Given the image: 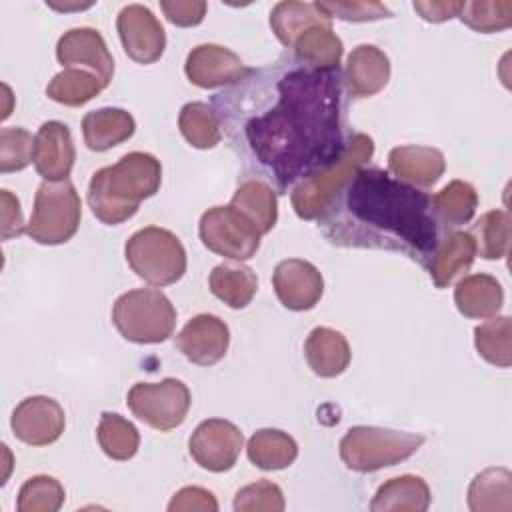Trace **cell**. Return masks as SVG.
I'll list each match as a JSON object with an SVG mask.
<instances>
[{
    "label": "cell",
    "mask_w": 512,
    "mask_h": 512,
    "mask_svg": "<svg viewBox=\"0 0 512 512\" xmlns=\"http://www.w3.org/2000/svg\"><path fill=\"white\" fill-rule=\"evenodd\" d=\"M342 88L340 68L320 70L286 54L248 68L212 108L244 164L284 194L344 150Z\"/></svg>",
    "instance_id": "cell-1"
},
{
    "label": "cell",
    "mask_w": 512,
    "mask_h": 512,
    "mask_svg": "<svg viewBox=\"0 0 512 512\" xmlns=\"http://www.w3.org/2000/svg\"><path fill=\"white\" fill-rule=\"evenodd\" d=\"M318 228L334 246L402 252L424 268L440 242L430 196L382 168H360Z\"/></svg>",
    "instance_id": "cell-2"
},
{
    "label": "cell",
    "mask_w": 512,
    "mask_h": 512,
    "mask_svg": "<svg viewBox=\"0 0 512 512\" xmlns=\"http://www.w3.org/2000/svg\"><path fill=\"white\" fill-rule=\"evenodd\" d=\"M162 166L148 152H128L116 164L96 170L88 184V206L108 226L132 218L142 200L160 190Z\"/></svg>",
    "instance_id": "cell-3"
},
{
    "label": "cell",
    "mask_w": 512,
    "mask_h": 512,
    "mask_svg": "<svg viewBox=\"0 0 512 512\" xmlns=\"http://www.w3.org/2000/svg\"><path fill=\"white\" fill-rule=\"evenodd\" d=\"M372 154L374 140L368 134H350L344 150L332 162L318 168L292 188L290 202L296 216L302 220H318L340 190L356 176L360 168H364Z\"/></svg>",
    "instance_id": "cell-4"
},
{
    "label": "cell",
    "mask_w": 512,
    "mask_h": 512,
    "mask_svg": "<svg viewBox=\"0 0 512 512\" xmlns=\"http://www.w3.org/2000/svg\"><path fill=\"white\" fill-rule=\"evenodd\" d=\"M116 330L134 344H158L172 336L176 310L166 294L156 288L128 290L112 306Z\"/></svg>",
    "instance_id": "cell-5"
},
{
    "label": "cell",
    "mask_w": 512,
    "mask_h": 512,
    "mask_svg": "<svg viewBox=\"0 0 512 512\" xmlns=\"http://www.w3.org/2000/svg\"><path fill=\"white\" fill-rule=\"evenodd\" d=\"M422 444V434L376 426H352L340 440V458L354 472H376L408 460Z\"/></svg>",
    "instance_id": "cell-6"
},
{
    "label": "cell",
    "mask_w": 512,
    "mask_h": 512,
    "mask_svg": "<svg viewBox=\"0 0 512 512\" xmlns=\"http://www.w3.org/2000/svg\"><path fill=\"white\" fill-rule=\"evenodd\" d=\"M132 272L152 286L178 282L186 272V250L180 238L160 226H146L134 232L124 246Z\"/></svg>",
    "instance_id": "cell-7"
},
{
    "label": "cell",
    "mask_w": 512,
    "mask_h": 512,
    "mask_svg": "<svg viewBox=\"0 0 512 512\" xmlns=\"http://www.w3.org/2000/svg\"><path fill=\"white\" fill-rule=\"evenodd\" d=\"M82 202L70 180H44L34 196V208L26 234L46 246L68 242L80 226Z\"/></svg>",
    "instance_id": "cell-8"
},
{
    "label": "cell",
    "mask_w": 512,
    "mask_h": 512,
    "mask_svg": "<svg viewBox=\"0 0 512 512\" xmlns=\"http://www.w3.org/2000/svg\"><path fill=\"white\" fill-rule=\"evenodd\" d=\"M190 402L192 396L188 386L176 378L138 382L126 396V404L132 414L160 432L178 428L190 410Z\"/></svg>",
    "instance_id": "cell-9"
},
{
    "label": "cell",
    "mask_w": 512,
    "mask_h": 512,
    "mask_svg": "<svg viewBox=\"0 0 512 512\" xmlns=\"http://www.w3.org/2000/svg\"><path fill=\"white\" fill-rule=\"evenodd\" d=\"M202 244L224 258L248 260L260 248V230L232 204L208 208L198 226Z\"/></svg>",
    "instance_id": "cell-10"
},
{
    "label": "cell",
    "mask_w": 512,
    "mask_h": 512,
    "mask_svg": "<svg viewBox=\"0 0 512 512\" xmlns=\"http://www.w3.org/2000/svg\"><path fill=\"white\" fill-rule=\"evenodd\" d=\"M244 446V436L230 420L208 418L196 426L188 450L198 466L208 472L230 470Z\"/></svg>",
    "instance_id": "cell-11"
},
{
    "label": "cell",
    "mask_w": 512,
    "mask_h": 512,
    "mask_svg": "<svg viewBox=\"0 0 512 512\" xmlns=\"http://www.w3.org/2000/svg\"><path fill=\"white\" fill-rule=\"evenodd\" d=\"M116 28L124 52L134 62L152 64L164 54L166 32L150 8L142 4L124 6L118 14Z\"/></svg>",
    "instance_id": "cell-12"
},
{
    "label": "cell",
    "mask_w": 512,
    "mask_h": 512,
    "mask_svg": "<svg viewBox=\"0 0 512 512\" xmlns=\"http://www.w3.org/2000/svg\"><path fill=\"white\" fill-rule=\"evenodd\" d=\"M10 426L20 442L30 446H48L62 436L66 416L54 398L28 396L14 408Z\"/></svg>",
    "instance_id": "cell-13"
},
{
    "label": "cell",
    "mask_w": 512,
    "mask_h": 512,
    "mask_svg": "<svg viewBox=\"0 0 512 512\" xmlns=\"http://www.w3.org/2000/svg\"><path fill=\"white\" fill-rule=\"evenodd\" d=\"M272 284L282 306L294 312L314 308L324 292L320 270L308 260L300 258L278 262L272 274Z\"/></svg>",
    "instance_id": "cell-14"
},
{
    "label": "cell",
    "mask_w": 512,
    "mask_h": 512,
    "mask_svg": "<svg viewBox=\"0 0 512 512\" xmlns=\"http://www.w3.org/2000/svg\"><path fill=\"white\" fill-rule=\"evenodd\" d=\"M56 58L66 68L86 66L90 72L100 76L108 86L114 74V58L102 38L94 28L80 26L64 32L56 44Z\"/></svg>",
    "instance_id": "cell-15"
},
{
    "label": "cell",
    "mask_w": 512,
    "mask_h": 512,
    "mask_svg": "<svg viewBox=\"0 0 512 512\" xmlns=\"http://www.w3.org/2000/svg\"><path fill=\"white\" fill-rule=\"evenodd\" d=\"M230 344V330L214 314H198L190 318L176 336V348L186 360L198 366L220 362Z\"/></svg>",
    "instance_id": "cell-16"
},
{
    "label": "cell",
    "mask_w": 512,
    "mask_h": 512,
    "mask_svg": "<svg viewBox=\"0 0 512 512\" xmlns=\"http://www.w3.org/2000/svg\"><path fill=\"white\" fill-rule=\"evenodd\" d=\"M184 72L188 80L200 88H218L236 84L244 78L248 68L230 48L220 44H200L188 52Z\"/></svg>",
    "instance_id": "cell-17"
},
{
    "label": "cell",
    "mask_w": 512,
    "mask_h": 512,
    "mask_svg": "<svg viewBox=\"0 0 512 512\" xmlns=\"http://www.w3.org/2000/svg\"><path fill=\"white\" fill-rule=\"evenodd\" d=\"M76 160L70 128L64 122L48 120L34 136V168L48 182L68 180Z\"/></svg>",
    "instance_id": "cell-18"
},
{
    "label": "cell",
    "mask_w": 512,
    "mask_h": 512,
    "mask_svg": "<svg viewBox=\"0 0 512 512\" xmlns=\"http://www.w3.org/2000/svg\"><path fill=\"white\" fill-rule=\"evenodd\" d=\"M390 80V60L374 44L356 46L342 70V84L354 98H368L378 94Z\"/></svg>",
    "instance_id": "cell-19"
},
{
    "label": "cell",
    "mask_w": 512,
    "mask_h": 512,
    "mask_svg": "<svg viewBox=\"0 0 512 512\" xmlns=\"http://www.w3.org/2000/svg\"><path fill=\"white\" fill-rule=\"evenodd\" d=\"M444 170V154L432 146H398L388 154V172L416 188L434 186Z\"/></svg>",
    "instance_id": "cell-20"
},
{
    "label": "cell",
    "mask_w": 512,
    "mask_h": 512,
    "mask_svg": "<svg viewBox=\"0 0 512 512\" xmlns=\"http://www.w3.org/2000/svg\"><path fill=\"white\" fill-rule=\"evenodd\" d=\"M476 258V242L470 232L452 230L440 238L430 262L428 274L436 288H446L452 280L470 270Z\"/></svg>",
    "instance_id": "cell-21"
},
{
    "label": "cell",
    "mask_w": 512,
    "mask_h": 512,
    "mask_svg": "<svg viewBox=\"0 0 512 512\" xmlns=\"http://www.w3.org/2000/svg\"><path fill=\"white\" fill-rule=\"evenodd\" d=\"M304 356L316 376L336 378L348 368L352 352L342 332L328 326H318L304 342Z\"/></svg>",
    "instance_id": "cell-22"
},
{
    "label": "cell",
    "mask_w": 512,
    "mask_h": 512,
    "mask_svg": "<svg viewBox=\"0 0 512 512\" xmlns=\"http://www.w3.org/2000/svg\"><path fill=\"white\" fill-rule=\"evenodd\" d=\"M454 302L462 316L488 320L498 316L504 304L502 284L490 274H468L454 288Z\"/></svg>",
    "instance_id": "cell-23"
},
{
    "label": "cell",
    "mask_w": 512,
    "mask_h": 512,
    "mask_svg": "<svg viewBox=\"0 0 512 512\" xmlns=\"http://www.w3.org/2000/svg\"><path fill=\"white\" fill-rule=\"evenodd\" d=\"M134 130V116L122 108H98L82 118L84 142L94 152H104L126 142Z\"/></svg>",
    "instance_id": "cell-24"
},
{
    "label": "cell",
    "mask_w": 512,
    "mask_h": 512,
    "mask_svg": "<svg viewBox=\"0 0 512 512\" xmlns=\"http://www.w3.org/2000/svg\"><path fill=\"white\" fill-rule=\"evenodd\" d=\"M430 488L420 476L404 474L386 480L376 490L372 512H424L430 506Z\"/></svg>",
    "instance_id": "cell-25"
},
{
    "label": "cell",
    "mask_w": 512,
    "mask_h": 512,
    "mask_svg": "<svg viewBox=\"0 0 512 512\" xmlns=\"http://www.w3.org/2000/svg\"><path fill=\"white\" fill-rule=\"evenodd\" d=\"M230 204L238 212H242L260 230L262 236L268 234L276 226L278 198H276L274 188L260 178L244 180L236 188Z\"/></svg>",
    "instance_id": "cell-26"
},
{
    "label": "cell",
    "mask_w": 512,
    "mask_h": 512,
    "mask_svg": "<svg viewBox=\"0 0 512 512\" xmlns=\"http://www.w3.org/2000/svg\"><path fill=\"white\" fill-rule=\"evenodd\" d=\"M318 24L332 26V18L326 16L316 6V2L286 0V2H278L270 12V28L286 48H292L296 38L304 30Z\"/></svg>",
    "instance_id": "cell-27"
},
{
    "label": "cell",
    "mask_w": 512,
    "mask_h": 512,
    "mask_svg": "<svg viewBox=\"0 0 512 512\" xmlns=\"http://www.w3.org/2000/svg\"><path fill=\"white\" fill-rule=\"evenodd\" d=\"M468 508L472 512H510L512 474L508 468H486L468 486Z\"/></svg>",
    "instance_id": "cell-28"
},
{
    "label": "cell",
    "mask_w": 512,
    "mask_h": 512,
    "mask_svg": "<svg viewBox=\"0 0 512 512\" xmlns=\"http://www.w3.org/2000/svg\"><path fill=\"white\" fill-rule=\"evenodd\" d=\"M290 50L300 62L308 66H314L320 70H332V68H340L344 44L332 30V26L318 24L304 30L296 38Z\"/></svg>",
    "instance_id": "cell-29"
},
{
    "label": "cell",
    "mask_w": 512,
    "mask_h": 512,
    "mask_svg": "<svg viewBox=\"0 0 512 512\" xmlns=\"http://www.w3.org/2000/svg\"><path fill=\"white\" fill-rule=\"evenodd\" d=\"M248 460L260 470L288 468L298 456L296 440L276 428L256 430L246 444Z\"/></svg>",
    "instance_id": "cell-30"
},
{
    "label": "cell",
    "mask_w": 512,
    "mask_h": 512,
    "mask_svg": "<svg viewBox=\"0 0 512 512\" xmlns=\"http://www.w3.org/2000/svg\"><path fill=\"white\" fill-rule=\"evenodd\" d=\"M208 286L216 298H220L226 306L240 310L246 308L256 290L258 278L252 268L242 264H218L212 268Z\"/></svg>",
    "instance_id": "cell-31"
},
{
    "label": "cell",
    "mask_w": 512,
    "mask_h": 512,
    "mask_svg": "<svg viewBox=\"0 0 512 512\" xmlns=\"http://www.w3.org/2000/svg\"><path fill=\"white\" fill-rule=\"evenodd\" d=\"M430 204L438 224L462 226L474 218L478 208V194L470 182L452 180L430 198Z\"/></svg>",
    "instance_id": "cell-32"
},
{
    "label": "cell",
    "mask_w": 512,
    "mask_h": 512,
    "mask_svg": "<svg viewBox=\"0 0 512 512\" xmlns=\"http://www.w3.org/2000/svg\"><path fill=\"white\" fill-rule=\"evenodd\" d=\"M106 84L86 68H64L46 86L50 100L64 106H82L96 98Z\"/></svg>",
    "instance_id": "cell-33"
},
{
    "label": "cell",
    "mask_w": 512,
    "mask_h": 512,
    "mask_svg": "<svg viewBox=\"0 0 512 512\" xmlns=\"http://www.w3.org/2000/svg\"><path fill=\"white\" fill-rule=\"evenodd\" d=\"M178 128L186 142L194 148H214L222 138L220 120L206 102H188L178 114Z\"/></svg>",
    "instance_id": "cell-34"
},
{
    "label": "cell",
    "mask_w": 512,
    "mask_h": 512,
    "mask_svg": "<svg viewBox=\"0 0 512 512\" xmlns=\"http://www.w3.org/2000/svg\"><path fill=\"white\" fill-rule=\"evenodd\" d=\"M96 438L102 452L112 460H130L140 446L136 426L116 412H104L100 416Z\"/></svg>",
    "instance_id": "cell-35"
},
{
    "label": "cell",
    "mask_w": 512,
    "mask_h": 512,
    "mask_svg": "<svg viewBox=\"0 0 512 512\" xmlns=\"http://www.w3.org/2000/svg\"><path fill=\"white\" fill-rule=\"evenodd\" d=\"M474 346L492 366L508 368L512 364V322L510 316H494L474 328Z\"/></svg>",
    "instance_id": "cell-36"
},
{
    "label": "cell",
    "mask_w": 512,
    "mask_h": 512,
    "mask_svg": "<svg viewBox=\"0 0 512 512\" xmlns=\"http://www.w3.org/2000/svg\"><path fill=\"white\" fill-rule=\"evenodd\" d=\"M476 242V254L484 260H500L510 248V216L506 210H490L480 216L470 230Z\"/></svg>",
    "instance_id": "cell-37"
},
{
    "label": "cell",
    "mask_w": 512,
    "mask_h": 512,
    "mask_svg": "<svg viewBox=\"0 0 512 512\" xmlns=\"http://www.w3.org/2000/svg\"><path fill=\"white\" fill-rule=\"evenodd\" d=\"M64 486L54 476L38 474L28 478L18 492V512H56L64 504Z\"/></svg>",
    "instance_id": "cell-38"
},
{
    "label": "cell",
    "mask_w": 512,
    "mask_h": 512,
    "mask_svg": "<svg viewBox=\"0 0 512 512\" xmlns=\"http://www.w3.org/2000/svg\"><path fill=\"white\" fill-rule=\"evenodd\" d=\"M458 18L472 30L492 34L510 28L512 2L510 0H474L462 2Z\"/></svg>",
    "instance_id": "cell-39"
},
{
    "label": "cell",
    "mask_w": 512,
    "mask_h": 512,
    "mask_svg": "<svg viewBox=\"0 0 512 512\" xmlns=\"http://www.w3.org/2000/svg\"><path fill=\"white\" fill-rule=\"evenodd\" d=\"M34 162V138L20 126L0 130V172H18Z\"/></svg>",
    "instance_id": "cell-40"
},
{
    "label": "cell",
    "mask_w": 512,
    "mask_h": 512,
    "mask_svg": "<svg viewBox=\"0 0 512 512\" xmlns=\"http://www.w3.org/2000/svg\"><path fill=\"white\" fill-rule=\"evenodd\" d=\"M284 494L278 484L270 480H258L240 488L234 496L236 512H282L284 510Z\"/></svg>",
    "instance_id": "cell-41"
},
{
    "label": "cell",
    "mask_w": 512,
    "mask_h": 512,
    "mask_svg": "<svg viewBox=\"0 0 512 512\" xmlns=\"http://www.w3.org/2000/svg\"><path fill=\"white\" fill-rule=\"evenodd\" d=\"M316 6L330 18H340L346 22H372L380 18H390L392 12L382 2H364V0H332L316 2Z\"/></svg>",
    "instance_id": "cell-42"
},
{
    "label": "cell",
    "mask_w": 512,
    "mask_h": 512,
    "mask_svg": "<svg viewBox=\"0 0 512 512\" xmlns=\"http://www.w3.org/2000/svg\"><path fill=\"white\" fill-rule=\"evenodd\" d=\"M160 8L168 22L188 28L198 26L204 20L208 4L204 0H162Z\"/></svg>",
    "instance_id": "cell-43"
},
{
    "label": "cell",
    "mask_w": 512,
    "mask_h": 512,
    "mask_svg": "<svg viewBox=\"0 0 512 512\" xmlns=\"http://www.w3.org/2000/svg\"><path fill=\"white\" fill-rule=\"evenodd\" d=\"M216 512L218 510V502L214 498V494L206 488L200 486H186L182 490H178L170 504H168V512Z\"/></svg>",
    "instance_id": "cell-44"
},
{
    "label": "cell",
    "mask_w": 512,
    "mask_h": 512,
    "mask_svg": "<svg viewBox=\"0 0 512 512\" xmlns=\"http://www.w3.org/2000/svg\"><path fill=\"white\" fill-rule=\"evenodd\" d=\"M0 206H2V240H10L26 232L20 200L6 188L0 190Z\"/></svg>",
    "instance_id": "cell-45"
},
{
    "label": "cell",
    "mask_w": 512,
    "mask_h": 512,
    "mask_svg": "<svg viewBox=\"0 0 512 512\" xmlns=\"http://www.w3.org/2000/svg\"><path fill=\"white\" fill-rule=\"evenodd\" d=\"M414 10L426 20V22H446L460 14L462 2H414Z\"/></svg>",
    "instance_id": "cell-46"
}]
</instances>
